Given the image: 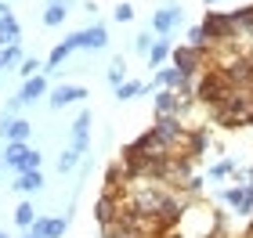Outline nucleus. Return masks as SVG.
<instances>
[{
  "label": "nucleus",
  "instance_id": "1",
  "mask_svg": "<svg viewBox=\"0 0 253 238\" xmlns=\"http://www.w3.org/2000/svg\"><path fill=\"white\" fill-rule=\"evenodd\" d=\"M213 123H221L228 130H239V127H250L253 123V90H235L232 98H224L217 108H210Z\"/></svg>",
  "mask_w": 253,
  "mask_h": 238
},
{
  "label": "nucleus",
  "instance_id": "2",
  "mask_svg": "<svg viewBox=\"0 0 253 238\" xmlns=\"http://www.w3.org/2000/svg\"><path fill=\"white\" fill-rule=\"evenodd\" d=\"M203 36H206V51H217V47H239V29L232 26L228 11H206L203 22H199Z\"/></svg>",
  "mask_w": 253,
  "mask_h": 238
},
{
  "label": "nucleus",
  "instance_id": "3",
  "mask_svg": "<svg viewBox=\"0 0 253 238\" xmlns=\"http://www.w3.org/2000/svg\"><path fill=\"white\" fill-rule=\"evenodd\" d=\"M232 94H235V87L224 79L221 69H206L199 79H195V101L206 105V108H217L224 98H232Z\"/></svg>",
  "mask_w": 253,
  "mask_h": 238
},
{
  "label": "nucleus",
  "instance_id": "4",
  "mask_svg": "<svg viewBox=\"0 0 253 238\" xmlns=\"http://www.w3.org/2000/svg\"><path fill=\"white\" fill-rule=\"evenodd\" d=\"M170 65L177 72H185L188 79H199L210 65V51H199V47H188V43H177L174 54H170Z\"/></svg>",
  "mask_w": 253,
  "mask_h": 238
},
{
  "label": "nucleus",
  "instance_id": "5",
  "mask_svg": "<svg viewBox=\"0 0 253 238\" xmlns=\"http://www.w3.org/2000/svg\"><path fill=\"white\" fill-rule=\"evenodd\" d=\"M4 166L7 170H15V173L22 177V173H29V170H40V163H43V155L37 152V148H29V144H4Z\"/></svg>",
  "mask_w": 253,
  "mask_h": 238
},
{
  "label": "nucleus",
  "instance_id": "6",
  "mask_svg": "<svg viewBox=\"0 0 253 238\" xmlns=\"http://www.w3.org/2000/svg\"><path fill=\"white\" fill-rule=\"evenodd\" d=\"M152 134H156V137L167 144L170 152H181V144H185V134H188V127H185V119H181V116H159V119L152 123Z\"/></svg>",
  "mask_w": 253,
  "mask_h": 238
},
{
  "label": "nucleus",
  "instance_id": "7",
  "mask_svg": "<svg viewBox=\"0 0 253 238\" xmlns=\"http://www.w3.org/2000/svg\"><path fill=\"white\" fill-rule=\"evenodd\" d=\"M120 209H123V195H120V191L101 188V195H98V202H94V220L101 224V231H105L109 224L120 220Z\"/></svg>",
  "mask_w": 253,
  "mask_h": 238
},
{
  "label": "nucleus",
  "instance_id": "8",
  "mask_svg": "<svg viewBox=\"0 0 253 238\" xmlns=\"http://www.w3.org/2000/svg\"><path fill=\"white\" fill-rule=\"evenodd\" d=\"M0 134H4V144H29V137H33V123L22 119V116H15V119L0 116Z\"/></svg>",
  "mask_w": 253,
  "mask_h": 238
},
{
  "label": "nucleus",
  "instance_id": "9",
  "mask_svg": "<svg viewBox=\"0 0 253 238\" xmlns=\"http://www.w3.org/2000/svg\"><path fill=\"white\" fill-rule=\"evenodd\" d=\"M206 148H210V130H206V127H188L185 144H181V155H188V159H203Z\"/></svg>",
  "mask_w": 253,
  "mask_h": 238
},
{
  "label": "nucleus",
  "instance_id": "10",
  "mask_svg": "<svg viewBox=\"0 0 253 238\" xmlns=\"http://www.w3.org/2000/svg\"><path fill=\"white\" fill-rule=\"evenodd\" d=\"M181 18H185L181 7H159L152 15V33H156V36H170V33L181 26Z\"/></svg>",
  "mask_w": 253,
  "mask_h": 238
},
{
  "label": "nucleus",
  "instance_id": "11",
  "mask_svg": "<svg viewBox=\"0 0 253 238\" xmlns=\"http://www.w3.org/2000/svg\"><path fill=\"white\" fill-rule=\"evenodd\" d=\"M80 101H87V90L76 87V83H62V87L51 90V108H58V112L65 105H80Z\"/></svg>",
  "mask_w": 253,
  "mask_h": 238
},
{
  "label": "nucleus",
  "instance_id": "12",
  "mask_svg": "<svg viewBox=\"0 0 253 238\" xmlns=\"http://www.w3.org/2000/svg\"><path fill=\"white\" fill-rule=\"evenodd\" d=\"M29 231L37 238H62L69 231V217H37V224Z\"/></svg>",
  "mask_w": 253,
  "mask_h": 238
},
{
  "label": "nucleus",
  "instance_id": "13",
  "mask_svg": "<svg viewBox=\"0 0 253 238\" xmlns=\"http://www.w3.org/2000/svg\"><path fill=\"white\" fill-rule=\"evenodd\" d=\"M47 94V76H33V79H22V90H18V101L22 105H33V101H40Z\"/></svg>",
  "mask_w": 253,
  "mask_h": 238
},
{
  "label": "nucleus",
  "instance_id": "14",
  "mask_svg": "<svg viewBox=\"0 0 253 238\" xmlns=\"http://www.w3.org/2000/svg\"><path fill=\"white\" fill-rule=\"evenodd\" d=\"M90 123H94V119H90L87 108L73 119V148L76 152H87V144H90Z\"/></svg>",
  "mask_w": 253,
  "mask_h": 238
},
{
  "label": "nucleus",
  "instance_id": "15",
  "mask_svg": "<svg viewBox=\"0 0 253 238\" xmlns=\"http://www.w3.org/2000/svg\"><path fill=\"white\" fill-rule=\"evenodd\" d=\"M80 43H84L87 51H105L109 47V29L101 26V22H94L90 29H80Z\"/></svg>",
  "mask_w": 253,
  "mask_h": 238
},
{
  "label": "nucleus",
  "instance_id": "16",
  "mask_svg": "<svg viewBox=\"0 0 253 238\" xmlns=\"http://www.w3.org/2000/svg\"><path fill=\"white\" fill-rule=\"evenodd\" d=\"M159 116H177V90H167V87L156 90V119Z\"/></svg>",
  "mask_w": 253,
  "mask_h": 238
},
{
  "label": "nucleus",
  "instance_id": "17",
  "mask_svg": "<svg viewBox=\"0 0 253 238\" xmlns=\"http://www.w3.org/2000/svg\"><path fill=\"white\" fill-rule=\"evenodd\" d=\"M22 36V26H18V18L15 15H7V18H0V47H15Z\"/></svg>",
  "mask_w": 253,
  "mask_h": 238
},
{
  "label": "nucleus",
  "instance_id": "18",
  "mask_svg": "<svg viewBox=\"0 0 253 238\" xmlns=\"http://www.w3.org/2000/svg\"><path fill=\"white\" fill-rule=\"evenodd\" d=\"M228 18H232V26L239 29V40H243V33H250V29H253V4L228 11Z\"/></svg>",
  "mask_w": 253,
  "mask_h": 238
},
{
  "label": "nucleus",
  "instance_id": "19",
  "mask_svg": "<svg viewBox=\"0 0 253 238\" xmlns=\"http://www.w3.org/2000/svg\"><path fill=\"white\" fill-rule=\"evenodd\" d=\"M170 54H174V43H170V36H156L152 51H148V65H163Z\"/></svg>",
  "mask_w": 253,
  "mask_h": 238
},
{
  "label": "nucleus",
  "instance_id": "20",
  "mask_svg": "<svg viewBox=\"0 0 253 238\" xmlns=\"http://www.w3.org/2000/svg\"><path fill=\"white\" fill-rule=\"evenodd\" d=\"M43 188V173L40 170H29V173H22L15 180V191H26V195H33V191H40Z\"/></svg>",
  "mask_w": 253,
  "mask_h": 238
},
{
  "label": "nucleus",
  "instance_id": "21",
  "mask_svg": "<svg viewBox=\"0 0 253 238\" xmlns=\"http://www.w3.org/2000/svg\"><path fill=\"white\" fill-rule=\"evenodd\" d=\"M22 58H26V54H22L18 43H15V47H0V76H4L7 69H18Z\"/></svg>",
  "mask_w": 253,
  "mask_h": 238
},
{
  "label": "nucleus",
  "instance_id": "22",
  "mask_svg": "<svg viewBox=\"0 0 253 238\" xmlns=\"http://www.w3.org/2000/svg\"><path fill=\"white\" fill-rule=\"evenodd\" d=\"M148 90H152V87H148V83H137V79H126V83L116 90V101H134L137 94H148Z\"/></svg>",
  "mask_w": 253,
  "mask_h": 238
},
{
  "label": "nucleus",
  "instance_id": "23",
  "mask_svg": "<svg viewBox=\"0 0 253 238\" xmlns=\"http://www.w3.org/2000/svg\"><path fill=\"white\" fill-rule=\"evenodd\" d=\"M65 15H69L65 0H54V4H47V11H43V26H62Z\"/></svg>",
  "mask_w": 253,
  "mask_h": 238
},
{
  "label": "nucleus",
  "instance_id": "24",
  "mask_svg": "<svg viewBox=\"0 0 253 238\" xmlns=\"http://www.w3.org/2000/svg\"><path fill=\"white\" fill-rule=\"evenodd\" d=\"M15 224H18V228H33V224H37V209H33V202H18V206H15Z\"/></svg>",
  "mask_w": 253,
  "mask_h": 238
},
{
  "label": "nucleus",
  "instance_id": "25",
  "mask_svg": "<svg viewBox=\"0 0 253 238\" xmlns=\"http://www.w3.org/2000/svg\"><path fill=\"white\" fill-rule=\"evenodd\" d=\"M232 173H239V159L228 155V159H221L217 166H210V173H206V177H210V180H221V177H232Z\"/></svg>",
  "mask_w": 253,
  "mask_h": 238
},
{
  "label": "nucleus",
  "instance_id": "26",
  "mask_svg": "<svg viewBox=\"0 0 253 238\" xmlns=\"http://www.w3.org/2000/svg\"><path fill=\"white\" fill-rule=\"evenodd\" d=\"M69 54H73V51H69V43L62 40V43H58V47H54V51L47 54V65H43V69H47V72H54V69H62V62L69 58Z\"/></svg>",
  "mask_w": 253,
  "mask_h": 238
},
{
  "label": "nucleus",
  "instance_id": "27",
  "mask_svg": "<svg viewBox=\"0 0 253 238\" xmlns=\"http://www.w3.org/2000/svg\"><path fill=\"white\" fill-rule=\"evenodd\" d=\"M80 159H84V152H76V148H69L58 155V173H69V170H76L80 166Z\"/></svg>",
  "mask_w": 253,
  "mask_h": 238
},
{
  "label": "nucleus",
  "instance_id": "28",
  "mask_svg": "<svg viewBox=\"0 0 253 238\" xmlns=\"http://www.w3.org/2000/svg\"><path fill=\"white\" fill-rule=\"evenodd\" d=\"M105 76H109V83H112V87H116V90H120V87L126 83V65H123V62L116 58V62H112V65H109V72H105Z\"/></svg>",
  "mask_w": 253,
  "mask_h": 238
},
{
  "label": "nucleus",
  "instance_id": "29",
  "mask_svg": "<svg viewBox=\"0 0 253 238\" xmlns=\"http://www.w3.org/2000/svg\"><path fill=\"white\" fill-rule=\"evenodd\" d=\"M40 65H43V62H37V58H22V65H18V76H22V79L40 76Z\"/></svg>",
  "mask_w": 253,
  "mask_h": 238
},
{
  "label": "nucleus",
  "instance_id": "30",
  "mask_svg": "<svg viewBox=\"0 0 253 238\" xmlns=\"http://www.w3.org/2000/svg\"><path fill=\"white\" fill-rule=\"evenodd\" d=\"M188 47L206 51V36H203V29H199V26H192V29H188Z\"/></svg>",
  "mask_w": 253,
  "mask_h": 238
},
{
  "label": "nucleus",
  "instance_id": "31",
  "mask_svg": "<svg viewBox=\"0 0 253 238\" xmlns=\"http://www.w3.org/2000/svg\"><path fill=\"white\" fill-rule=\"evenodd\" d=\"M152 43H156V36H148V33H141V36L134 40V51H137V54H148V51H152Z\"/></svg>",
  "mask_w": 253,
  "mask_h": 238
},
{
  "label": "nucleus",
  "instance_id": "32",
  "mask_svg": "<svg viewBox=\"0 0 253 238\" xmlns=\"http://www.w3.org/2000/svg\"><path fill=\"white\" fill-rule=\"evenodd\" d=\"M112 18H116L120 26H123V22H130V18H134V7H130V4H120L116 11H112Z\"/></svg>",
  "mask_w": 253,
  "mask_h": 238
},
{
  "label": "nucleus",
  "instance_id": "33",
  "mask_svg": "<svg viewBox=\"0 0 253 238\" xmlns=\"http://www.w3.org/2000/svg\"><path fill=\"white\" fill-rule=\"evenodd\" d=\"M11 15V7H7V0H0V18H7Z\"/></svg>",
  "mask_w": 253,
  "mask_h": 238
},
{
  "label": "nucleus",
  "instance_id": "34",
  "mask_svg": "<svg viewBox=\"0 0 253 238\" xmlns=\"http://www.w3.org/2000/svg\"><path fill=\"white\" fill-rule=\"evenodd\" d=\"M203 4H206V7H213V4H221V0H203Z\"/></svg>",
  "mask_w": 253,
  "mask_h": 238
},
{
  "label": "nucleus",
  "instance_id": "35",
  "mask_svg": "<svg viewBox=\"0 0 253 238\" xmlns=\"http://www.w3.org/2000/svg\"><path fill=\"white\" fill-rule=\"evenodd\" d=\"M26 238H37V235H33V231H26Z\"/></svg>",
  "mask_w": 253,
  "mask_h": 238
},
{
  "label": "nucleus",
  "instance_id": "36",
  "mask_svg": "<svg viewBox=\"0 0 253 238\" xmlns=\"http://www.w3.org/2000/svg\"><path fill=\"white\" fill-rule=\"evenodd\" d=\"M0 170H4V155H0Z\"/></svg>",
  "mask_w": 253,
  "mask_h": 238
},
{
  "label": "nucleus",
  "instance_id": "37",
  "mask_svg": "<svg viewBox=\"0 0 253 238\" xmlns=\"http://www.w3.org/2000/svg\"><path fill=\"white\" fill-rule=\"evenodd\" d=\"M0 238H11V235H4V231H0Z\"/></svg>",
  "mask_w": 253,
  "mask_h": 238
}]
</instances>
